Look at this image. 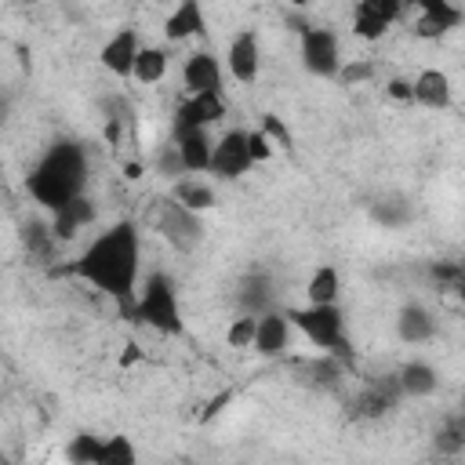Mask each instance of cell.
Instances as JSON below:
<instances>
[{
  "label": "cell",
  "instance_id": "6da1fadb",
  "mask_svg": "<svg viewBox=\"0 0 465 465\" xmlns=\"http://www.w3.org/2000/svg\"><path fill=\"white\" fill-rule=\"evenodd\" d=\"M138 262H142L138 225L131 218H120L116 225L102 229L80 251V258L69 265V272H76L80 280H87L91 287H98L102 294H109L131 316L134 294H138V269H142Z\"/></svg>",
  "mask_w": 465,
  "mask_h": 465
},
{
  "label": "cell",
  "instance_id": "7a4b0ae2",
  "mask_svg": "<svg viewBox=\"0 0 465 465\" xmlns=\"http://www.w3.org/2000/svg\"><path fill=\"white\" fill-rule=\"evenodd\" d=\"M84 182H87V153H84V145L73 142V138H58L36 160V167L29 171L25 189L40 207H47L54 214L69 200L84 196Z\"/></svg>",
  "mask_w": 465,
  "mask_h": 465
},
{
  "label": "cell",
  "instance_id": "3957f363",
  "mask_svg": "<svg viewBox=\"0 0 465 465\" xmlns=\"http://www.w3.org/2000/svg\"><path fill=\"white\" fill-rule=\"evenodd\" d=\"M145 229H153L160 240H167L178 254H193L200 243H203V222L200 214L185 211L182 203H174L171 196H156L149 207H145Z\"/></svg>",
  "mask_w": 465,
  "mask_h": 465
},
{
  "label": "cell",
  "instance_id": "277c9868",
  "mask_svg": "<svg viewBox=\"0 0 465 465\" xmlns=\"http://www.w3.org/2000/svg\"><path fill=\"white\" fill-rule=\"evenodd\" d=\"M131 316L138 323H149L160 334H182V305H178V294H174V283L167 272L145 276V283L134 294Z\"/></svg>",
  "mask_w": 465,
  "mask_h": 465
},
{
  "label": "cell",
  "instance_id": "5b68a950",
  "mask_svg": "<svg viewBox=\"0 0 465 465\" xmlns=\"http://www.w3.org/2000/svg\"><path fill=\"white\" fill-rule=\"evenodd\" d=\"M291 327H298L323 356H334L345 363L349 356V338H345V316L338 305H302L283 312Z\"/></svg>",
  "mask_w": 465,
  "mask_h": 465
},
{
  "label": "cell",
  "instance_id": "8992f818",
  "mask_svg": "<svg viewBox=\"0 0 465 465\" xmlns=\"http://www.w3.org/2000/svg\"><path fill=\"white\" fill-rule=\"evenodd\" d=\"M302 65L320 80L338 76V69H341L338 36L331 29H323V25H305L302 29Z\"/></svg>",
  "mask_w": 465,
  "mask_h": 465
},
{
  "label": "cell",
  "instance_id": "52a82bcc",
  "mask_svg": "<svg viewBox=\"0 0 465 465\" xmlns=\"http://www.w3.org/2000/svg\"><path fill=\"white\" fill-rule=\"evenodd\" d=\"M251 167L254 163L247 156V131H225L211 149V171L207 174L232 182V178H243Z\"/></svg>",
  "mask_w": 465,
  "mask_h": 465
},
{
  "label": "cell",
  "instance_id": "ba28073f",
  "mask_svg": "<svg viewBox=\"0 0 465 465\" xmlns=\"http://www.w3.org/2000/svg\"><path fill=\"white\" fill-rule=\"evenodd\" d=\"M225 116V98L222 94H189L171 120V138L185 134V131H207L211 124H218Z\"/></svg>",
  "mask_w": 465,
  "mask_h": 465
},
{
  "label": "cell",
  "instance_id": "9c48e42d",
  "mask_svg": "<svg viewBox=\"0 0 465 465\" xmlns=\"http://www.w3.org/2000/svg\"><path fill=\"white\" fill-rule=\"evenodd\" d=\"M400 18H403L400 0H360L352 7V33L360 40H381L389 33V25Z\"/></svg>",
  "mask_w": 465,
  "mask_h": 465
},
{
  "label": "cell",
  "instance_id": "30bf717a",
  "mask_svg": "<svg viewBox=\"0 0 465 465\" xmlns=\"http://www.w3.org/2000/svg\"><path fill=\"white\" fill-rule=\"evenodd\" d=\"M396 400H400L396 378H392V381H371V385H363V389L349 400L345 418H349V421H378V418H385V414L396 407Z\"/></svg>",
  "mask_w": 465,
  "mask_h": 465
},
{
  "label": "cell",
  "instance_id": "8fae6325",
  "mask_svg": "<svg viewBox=\"0 0 465 465\" xmlns=\"http://www.w3.org/2000/svg\"><path fill=\"white\" fill-rule=\"evenodd\" d=\"M465 18V11L450 0H421L418 4V22H414V33L421 40H443L450 29H458Z\"/></svg>",
  "mask_w": 465,
  "mask_h": 465
},
{
  "label": "cell",
  "instance_id": "7c38bea8",
  "mask_svg": "<svg viewBox=\"0 0 465 465\" xmlns=\"http://www.w3.org/2000/svg\"><path fill=\"white\" fill-rule=\"evenodd\" d=\"M225 69H229L232 80H240V84H254V80H258L262 47H258L254 29H240V33L229 40V47H225Z\"/></svg>",
  "mask_w": 465,
  "mask_h": 465
},
{
  "label": "cell",
  "instance_id": "4fadbf2b",
  "mask_svg": "<svg viewBox=\"0 0 465 465\" xmlns=\"http://www.w3.org/2000/svg\"><path fill=\"white\" fill-rule=\"evenodd\" d=\"M182 84L189 94H222V62L211 51H193L182 65Z\"/></svg>",
  "mask_w": 465,
  "mask_h": 465
},
{
  "label": "cell",
  "instance_id": "5bb4252c",
  "mask_svg": "<svg viewBox=\"0 0 465 465\" xmlns=\"http://www.w3.org/2000/svg\"><path fill=\"white\" fill-rule=\"evenodd\" d=\"M138 51H142L138 33H134V29H116V33L105 40V47H102L98 62H102V69H109L113 76H131Z\"/></svg>",
  "mask_w": 465,
  "mask_h": 465
},
{
  "label": "cell",
  "instance_id": "9a60e30c",
  "mask_svg": "<svg viewBox=\"0 0 465 465\" xmlns=\"http://www.w3.org/2000/svg\"><path fill=\"white\" fill-rule=\"evenodd\" d=\"M287 341H291V323H287V316L276 312V309H265V312L254 320V341H251V349L272 360V356H283Z\"/></svg>",
  "mask_w": 465,
  "mask_h": 465
},
{
  "label": "cell",
  "instance_id": "2e32d148",
  "mask_svg": "<svg viewBox=\"0 0 465 465\" xmlns=\"http://www.w3.org/2000/svg\"><path fill=\"white\" fill-rule=\"evenodd\" d=\"M396 334H400V341H407V345H425V341L436 338V316H432L425 305L407 302V305L396 312Z\"/></svg>",
  "mask_w": 465,
  "mask_h": 465
},
{
  "label": "cell",
  "instance_id": "e0dca14e",
  "mask_svg": "<svg viewBox=\"0 0 465 465\" xmlns=\"http://www.w3.org/2000/svg\"><path fill=\"white\" fill-rule=\"evenodd\" d=\"M411 91H414V105H421V109L440 113L450 105V76L443 69H421L411 80Z\"/></svg>",
  "mask_w": 465,
  "mask_h": 465
},
{
  "label": "cell",
  "instance_id": "ac0fdd59",
  "mask_svg": "<svg viewBox=\"0 0 465 465\" xmlns=\"http://www.w3.org/2000/svg\"><path fill=\"white\" fill-rule=\"evenodd\" d=\"M396 389L400 396H411V400H425L440 389V374L432 363L425 360H407L400 371H396Z\"/></svg>",
  "mask_w": 465,
  "mask_h": 465
},
{
  "label": "cell",
  "instance_id": "d6986e66",
  "mask_svg": "<svg viewBox=\"0 0 465 465\" xmlns=\"http://www.w3.org/2000/svg\"><path fill=\"white\" fill-rule=\"evenodd\" d=\"M178 156H182V167L189 174H207L211 171V149H214V138L207 131H185V134H174L171 138Z\"/></svg>",
  "mask_w": 465,
  "mask_h": 465
},
{
  "label": "cell",
  "instance_id": "ffe728a7",
  "mask_svg": "<svg viewBox=\"0 0 465 465\" xmlns=\"http://www.w3.org/2000/svg\"><path fill=\"white\" fill-rule=\"evenodd\" d=\"M94 200L91 196H76V200H69L65 207H58L54 211V222H51V236L54 240H73L80 229H87L91 222H94Z\"/></svg>",
  "mask_w": 465,
  "mask_h": 465
},
{
  "label": "cell",
  "instance_id": "44dd1931",
  "mask_svg": "<svg viewBox=\"0 0 465 465\" xmlns=\"http://www.w3.org/2000/svg\"><path fill=\"white\" fill-rule=\"evenodd\" d=\"M207 29V18H203V7L196 0H185L178 4L167 18H163V33L167 40H189V36H200Z\"/></svg>",
  "mask_w": 465,
  "mask_h": 465
},
{
  "label": "cell",
  "instance_id": "7402d4cb",
  "mask_svg": "<svg viewBox=\"0 0 465 465\" xmlns=\"http://www.w3.org/2000/svg\"><path fill=\"white\" fill-rule=\"evenodd\" d=\"M171 200L182 203L185 211L200 214V211H211L214 207V189L203 178H178L174 189H171Z\"/></svg>",
  "mask_w": 465,
  "mask_h": 465
},
{
  "label": "cell",
  "instance_id": "603a6c76",
  "mask_svg": "<svg viewBox=\"0 0 465 465\" xmlns=\"http://www.w3.org/2000/svg\"><path fill=\"white\" fill-rule=\"evenodd\" d=\"M338 291H341L338 269L320 265V269H312V276L305 283V305H338Z\"/></svg>",
  "mask_w": 465,
  "mask_h": 465
},
{
  "label": "cell",
  "instance_id": "cb8c5ba5",
  "mask_svg": "<svg viewBox=\"0 0 465 465\" xmlns=\"http://www.w3.org/2000/svg\"><path fill=\"white\" fill-rule=\"evenodd\" d=\"M131 76H134L138 84H160V80L167 76V51H163V47H153V44H142Z\"/></svg>",
  "mask_w": 465,
  "mask_h": 465
},
{
  "label": "cell",
  "instance_id": "d4e9b609",
  "mask_svg": "<svg viewBox=\"0 0 465 465\" xmlns=\"http://www.w3.org/2000/svg\"><path fill=\"white\" fill-rule=\"evenodd\" d=\"M465 450V425H461V418H447L440 429H436V436H432V454H440V458H458Z\"/></svg>",
  "mask_w": 465,
  "mask_h": 465
},
{
  "label": "cell",
  "instance_id": "484cf974",
  "mask_svg": "<svg viewBox=\"0 0 465 465\" xmlns=\"http://www.w3.org/2000/svg\"><path fill=\"white\" fill-rule=\"evenodd\" d=\"M94 465H138V450H134L131 436H124V432L105 436L102 447H98V461Z\"/></svg>",
  "mask_w": 465,
  "mask_h": 465
},
{
  "label": "cell",
  "instance_id": "4316f807",
  "mask_svg": "<svg viewBox=\"0 0 465 465\" xmlns=\"http://www.w3.org/2000/svg\"><path fill=\"white\" fill-rule=\"evenodd\" d=\"M98 447H102V440L94 432H76L65 443V461L69 465H94L98 461Z\"/></svg>",
  "mask_w": 465,
  "mask_h": 465
},
{
  "label": "cell",
  "instance_id": "83f0119b",
  "mask_svg": "<svg viewBox=\"0 0 465 465\" xmlns=\"http://www.w3.org/2000/svg\"><path fill=\"white\" fill-rule=\"evenodd\" d=\"M22 240H25V251L36 254V258H51V247L58 243V240L51 236V225H40V222H29V225L22 229Z\"/></svg>",
  "mask_w": 465,
  "mask_h": 465
},
{
  "label": "cell",
  "instance_id": "f1b7e54d",
  "mask_svg": "<svg viewBox=\"0 0 465 465\" xmlns=\"http://www.w3.org/2000/svg\"><path fill=\"white\" fill-rule=\"evenodd\" d=\"M309 378H312V385L334 389V385H341V378H345V363L334 360V356H320V360L309 367Z\"/></svg>",
  "mask_w": 465,
  "mask_h": 465
},
{
  "label": "cell",
  "instance_id": "f546056e",
  "mask_svg": "<svg viewBox=\"0 0 465 465\" xmlns=\"http://www.w3.org/2000/svg\"><path fill=\"white\" fill-rule=\"evenodd\" d=\"M371 214L381 222V225H403L407 218H411V207H407V200L403 196H389V200H378L374 207H371Z\"/></svg>",
  "mask_w": 465,
  "mask_h": 465
},
{
  "label": "cell",
  "instance_id": "4dcf8cb0",
  "mask_svg": "<svg viewBox=\"0 0 465 465\" xmlns=\"http://www.w3.org/2000/svg\"><path fill=\"white\" fill-rule=\"evenodd\" d=\"M254 312H247V316H236L232 323H229V331H225V341L232 345V349H251V341H254Z\"/></svg>",
  "mask_w": 465,
  "mask_h": 465
},
{
  "label": "cell",
  "instance_id": "1f68e13d",
  "mask_svg": "<svg viewBox=\"0 0 465 465\" xmlns=\"http://www.w3.org/2000/svg\"><path fill=\"white\" fill-rule=\"evenodd\" d=\"M156 171H160L163 178H171V182H178V178L185 174V167H182V156H178L174 142H167V145L160 149V156H156Z\"/></svg>",
  "mask_w": 465,
  "mask_h": 465
},
{
  "label": "cell",
  "instance_id": "d6a6232c",
  "mask_svg": "<svg viewBox=\"0 0 465 465\" xmlns=\"http://www.w3.org/2000/svg\"><path fill=\"white\" fill-rule=\"evenodd\" d=\"M243 291H247V294H240L243 305H251V309L262 305V312L269 309V280H265V276H251V280L243 283Z\"/></svg>",
  "mask_w": 465,
  "mask_h": 465
},
{
  "label": "cell",
  "instance_id": "836d02e7",
  "mask_svg": "<svg viewBox=\"0 0 465 465\" xmlns=\"http://www.w3.org/2000/svg\"><path fill=\"white\" fill-rule=\"evenodd\" d=\"M338 80L341 84H349V87H356V84H367V80H374V62H341V69H338Z\"/></svg>",
  "mask_w": 465,
  "mask_h": 465
},
{
  "label": "cell",
  "instance_id": "e575fe53",
  "mask_svg": "<svg viewBox=\"0 0 465 465\" xmlns=\"http://www.w3.org/2000/svg\"><path fill=\"white\" fill-rule=\"evenodd\" d=\"M98 105H102L105 120H116V124H131V116H134V113H131V102H127L124 94H105Z\"/></svg>",
  "mask_w": 465,
  "mask_h": 465
},
{
  "label": "cell",
  "instance_id": "d590c367",
  "mask_svg": "<svg viewBox=\"0 0 465 465\" xmlns=\"http://www.w3.org/2000/svg\"><path fill=\"white\" fill-rule=\"evenodd\" d=\"M247 156H251V163L269 160V156H272V142H269V134H262V131H247Z\"/></svg>",
  "mask_w": 465,
  "mask_h": 465
},
{
  "label": "cell",
  "instance_id": "8d00e7d4",
  "mask_svg": "<svg viewBox=\"0 0 465 465\" xmlns=\"http://www.w3.org/2000/svg\"><path fill=\"white\" fill-rule=\"evenodd\" d=\"M432 280H440L447 291H461L465 272H461V265H458V262H447V265H436V269H432Z\"/></svg>",
  "mask_w": 465,
  "mask_h": 465
},
{
  "label": "cell",
  "instance_id": "74e56055",
  "mask_svg": "<svg viewBox=\"0 0 465 465\" xmlns=\"http://www.w3.org/2000/svg\"><path fill=\"white\" fill-rule=\"evenodd\" d=\"M385 94H389L392 102H400V105H414V91H411V80H407V76H392V80L385 84Z\"/></svg>",
  "mask_w": 465,
  "mask_h": 465
},
{
  "label": "cell",
  "instance_id": "f35d334b",
  "mask_svg": "<svg viewBox=\"0 0 465 465\" xmlns=\"http://www.w3.org/2000/svg\"><path fill=\"white\" fill-rule=\"evenodd\" d=\"M120 138H124V124L105 120V142H109V145H120Z\"/></svg>",
  "mask_w": 465,
  "mask_h": 465
}]
</instances>
